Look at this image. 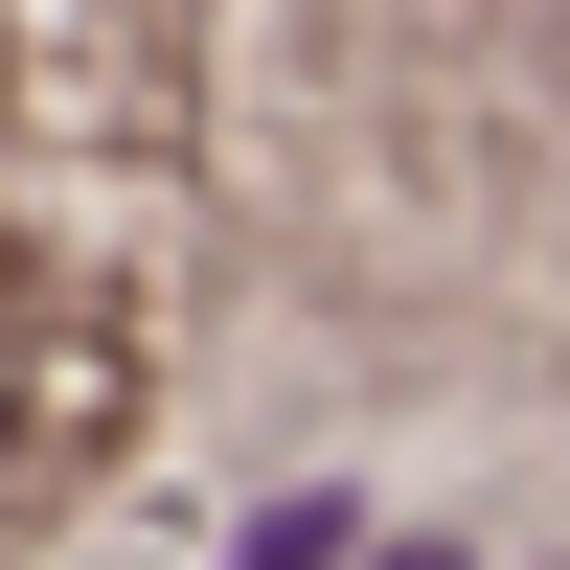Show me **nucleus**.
<instances>
[{
  "label": "nucleus",
  "instance_id": "1",
  "mask_svg": "<svg viewBox=\"0 0 570 570\" xmlns=\"http://www.w3.org/2000/svg\"><path fill=\"white\" fill-rule=\"evenodd\" d=\"M343 548H365V525H343V502H274V525H252V548H228V570H343Z\"/></svg>",
  "mask_w": 570,
  "mask_h": 570
},
{
  "label": "nucleus",
  "instance_id": "2",
  "mask_svg": "<svg viewBox=\"0 0 570 570\" xmlns=\"http://www.w3.org/2000/svg\"><path fill=\"white\" fill-rule=\"evenodd\" d=\"M411 570H456V548H411Z\"/></svg>",
  "mask_w": 570,
  "mask_h": 570
}]
</instances>
